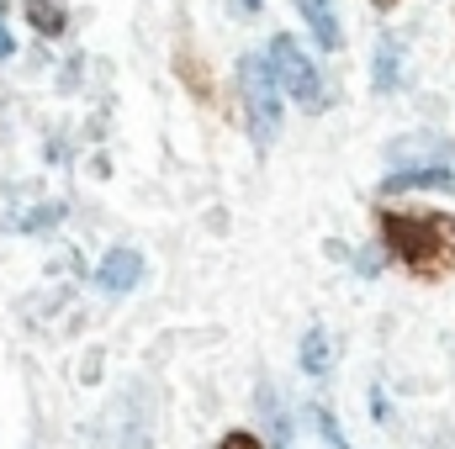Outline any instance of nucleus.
Returning <instances> with one entry per match:
<instances>
[{"label":"nucleus","mask_w":455,"mask_h":449,"mask_svg":"<svg viewBox=\"0 0 455 449\" xmlns=\"http://www.w3.org/2000/svg\"><path fill=\"white\" fill-rule=\"evenodd\" d=\"M275 449H291V429H286V423L275 429Z\"/></svg>","instance_id":"obj_13"},{"label":"nucleus","mask_w":455,"mask_h":449,"mask_svg":"<svg viewBox=\"0 0 455 449\" xmlns=\"http://www.w3.org/2000/svg\"><path fill=\"white\" fill-rule=\"evenodd\" d=\"M270 69H275L281 96H291V101L307 106V112H323V80H318L313 59L302 53V43H297L291 32H281V37L270 43Z\"/></svg>","instance_id":"obj_3"},{"label":"nucleus","mask_w":455,"mask_h":449,"mask_svg":"<svg viewBox=\"0 0 455 449\" xmlns=\"http://www.w3.org/2000/svg\"><path fill=\"white\" fill-rule=\"evenodd\" d=\"M302 370H307V375H323V370H329V338L318 334V328L302 338Z\"/></svg>","instance_id":"obj_8"},{"label":"nucleus","mask_w":455,"mask_h":449,"mask_svg":"<svg viewBox=\"0 0 455 449\" xmlns=\"http://www.w3.org/2000/svg\"><path fill=\"white\" fill-rule=\"evenodd\" d=\"M297 5H302V16H307V27H313L318 48H323V53H334V48L344 43L339 16H334V0H297Z\"/></svg>","instance_id":"obj_5"},{"label":"nucleus","mask_w":455,"mask_h":449,"mask_svg":"<svg viewBox=\"0 0 455 449\" xmlns=\"http://www.w3.org/2000/svg\"><path fill=\"white\" fill-rule=\"evenodd\" d=\"M376 5H392V0H376Z\"/></svg>","instance_id":"obj_15"},{"label":"nucleus","mask_w":455,"mask_h":449,"mask_svg":"<svg viewBox=\"0 0 455 449\" xmlns=\"http://www.w3.org/2000/svg\"><path fill=\"white\" fill-rule=\"evenodd\" d=\"M16 53V43H11V32H5V21H0V59H11Z\"/></svg>","instance_id":"obj_12"},{"label":"nucleus","mask_w":455,"mask_h":449,"mask_svg":"<svg viewBox=\"0 0 455 449\" xmlns=\"http://www.w3.org/2000/svg\"><path fill=\"white\" fill-rule=\"evenodd\" d=\"M392 80H397V43L387 37L381 43V59H376V91H392Z\"/></svg>","instance_id":"obj_9"},{"label":"nucleus","mask_w":455,"mask_h":449,"mask_svg":"<svg viewBox=\"0 0 455 449\" xmlns=\"http://www.w3.org/2000/svg\"><path fill=\"white\" fill-rule=\"evenodd\" d=\"M381 238L419 275H451L455 270V217H440V212H381Z\"/></svg>","instance_id":"obj_1"},{"label":"nucleus","mask_w":455,"mask_h":449,"mask_svg":"<svg viewBox=\"0 0 455 449\" xmlns=\"http://www.w3.org/2000/svg\"><path fill=\"white\" fill-rule=\"evenodd\" d=\"M27 21H32L43 37H64L69 11H64V0H27Z\"/></svg>","instance_id":"obj_6"},{"label":"nucleus","mask_w":455,"mask_h":449,"mask_svg":"<svg viewBox=\"0 0 455 449\" xmlns=\"http://www.w3.org/2000/svg\"><path fill=\"white\" fill-rule=\"evenodd\" d=\"M96 280H101V291H112V296L132 291V286L143 280V254H138V248H112V254L101 259Z\"/></svg>","instance_id":"obj_4"},{"label":"nucleus","mask_w":455,"mask_h":449,"mask_svg":"<svg viewBox=\"0 0 455 449\" xmlns=\"http://www.w3.org/2000/svg\"><path fill=\"white\" fill-rule=\"evenodd\" d=\"M413 185H455L451 169H403L387 180V191H413Z\"/></svg>","instance_id":"obj_7"},{"label":"nucleus","mask_w":455,"mask_h":449,"mask_svg":"<svg viewBox=\"0 0 455 449\" xmlns=\"http://www.w3.org/2000/svg\"><path fill=\"white\" fill-rule=\"evenodd\" d=\"M238 85H243V116H249L254 143L270 148L275 132H281V85H275L270 53H249V59L238 64Z\"/></svg>","instance_id":"obj_2"},{"label":"nucleus","mask_w":455,"mask_h":449,"mask_svg":"<svg viewBox=\"0 0 455 449\" xmlns=\"http://www.w3.org/2000/svg\"><path fill=\"white\" fill-rule=\"evenodd\" d=\"M238 5H243V11H249V16H254V11H259V0H238Z\"/></svg>","instance_id":"obj_14"},{"label":"nucleus","mask_w":455,"mask_h":449,"mask_svg":"<svg viewBox=\"0 0 455 449\" xmlns=\"http://www.w3.org/2000/svg\"><path fill=\"white\" fill-rule=\"evenodd\" d=\"M218 449H265V445H259L254 434H243V429H233V434H223V445H218Z\"/></svg>","instance_id":"obj_11"},{"label":"nucleus","mask_w":455,"mask_h":449,"mask_svg":"<svg viewBox=\"0 0 455 449\" xmlns=\"http://www.w3.org/2000/svg\"><path fill=\"white\" fill-rule=\"evenodd\" d=\"M313 418H318V429H323V445H329V449H349V445H344V434H339V423H334V418H329L323 407H318Z\"/></svg>","instance_id":"obj_10"}]
</instances>
